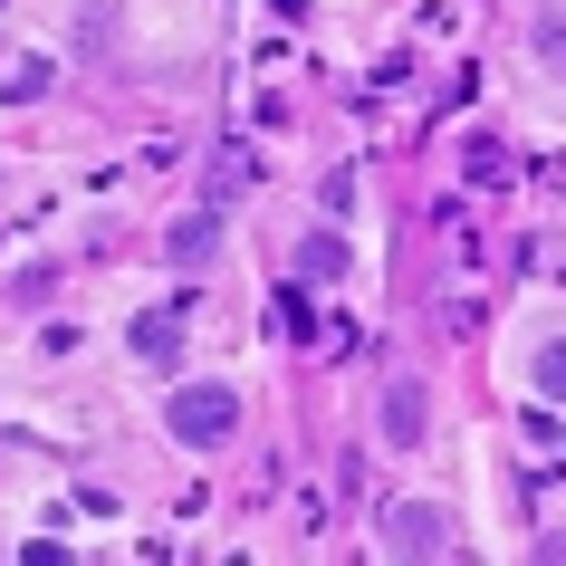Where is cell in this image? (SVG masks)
<instances>
[{"instance_id":"cell-1","label":"cell","mask_w":566,"mask_h":566,"mask_svg":"<svg viewBox=\"0 0 566 566\" xmlns=\"http://www.w3.org/2000/svg\"><path fill=\"white\" fill-rule=\"evenodd\" d=\"M174 432H182L192 451H221V442L240 432V394H231V385H182V394H174Z\"/></svg>"},{"instance_id":"cell-2","label":"cell","mask_w":566,"mask_h":566,"mask_svg":"<svg viewBox=\"0 0 566 566\" xmlns=\"http://www.w3.org/2000/svg\"><path fill=\"white\" fill-rule=\"evenodd\" d=\"M442 537H451L442 509H422V500H394V509H385V547H403V557H432Z\"/></svg>"},{"instance_id":"cell-3","label":"cell","mask_w":566,"mask_h":566,"mask_svg":"<svg viewBox=\"0 0 566 566\" xmlns=\"http://www.w3.org/2000/svg\"><path fill=\"white\" fill-rule=\"evenodd\" d=\"M422 422H432L422 385H385V442H422Z\"/></svg>"},{"instance_id":"cell-4","label":"cell","mask_w":566,"mask_h":566,"mask_svg":"<svg viewBox=\"0 0 566 566\" xmlns=\"http://www.w3.org/2000/svg\"><path fill=\"white\" fill-rule=\"evenodd\" d=\"M211 240H221V202L211 211H192V221H174V260L192 269V260H211Z\"/></svg>"},{"instance_id":"cell-5","label":"cell","mask_w":566,"mask_h":566,"mask_svg":"<svg viewBox=\"0 0 566 566\" xmlns=\"http://www.w3.org/2000/svg\"><path fill=\"white\" fill-rule=\"evenodd\" d=\"M336 260H346V240H327V231L298 240V279H336Z\"/></svg>"},{"instance_id":"cell-6","label":"cell","mask_w":566,"mask_h":566,"mask_svg":"<svg viewBox=\"0 0 566 566\" xmlns=\"http://www.w3.org/2000/svg\"><path fill=\"white\" fill-rule=\"evenodd\" d=\"M240 192H250V154H221L211 164V202H240Z\"/></svg>"},{"instance_id":"cell-7","label":"cell","mask_w":566,"mask_h":566,"mask_svg":"<svg viewBox=\"0 0 566 566\" xmlns=\"http://www.w3.org/2000/svg\"><path fill=\"white\" fill-rule=\"evenodd\" d=\"M135 356H145V365L174 356V317H145V327H135Z\"/></svg>"},{"instance_id":"cell-8","label":"cell","mask_w":566,"mask_h":566,"mask_svg":"<svg viewBox=\"0 0 566 566\" xmlns=\"http://www.w3.org/2000/svg\"><path fill=\"white\" fill-rule=\"evenodd\" d=\"M537 59L566 77V10H547V20H537Z\"/></svg>"},{"instance_id":"cell-9","label":"cell","mask_w":566,"mask_h":566,"mask_svg":"<svg viewBox=\"0 0 566 566\" xmlns=\"http://www.w3.org/2000/svg\"><path fill=\"white\" fill-rule=\"evenodd\" d=\"M471 182H490V192H500V182H509V154H500V145H471Z\"/></svg>"},{"instance_id":"cell-10","label":"cell","mask_w":566,"mask_h":566,"mask_svg":"<svg viewBox=\"0 0 566 566\" xmlns=\"http://www.w3.org/2000/svg\"><path fill=\"white\" fill-rule=\"evenodd\" d=\"M537 385H547V394L566 403V346H537Z\"/></svg>"}]
</instances>
